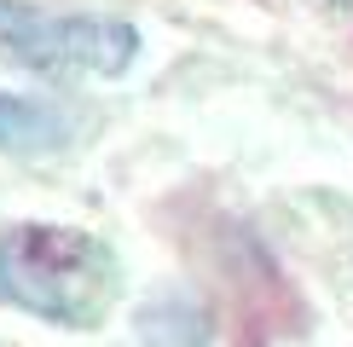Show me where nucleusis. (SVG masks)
<instances>
[{
    "instance_id": "1",
    "label": "nucleus",
    "mask_w": 353,
    "mask_h": 347,
    "mask_svg": "<svg viewBox=\"0 0 353 347\" xmlns=\"http://www.w3.org/2000/svg\"><path fill=\"white\" fill-rule=\"evenodd\" d=\"M122 301V255L87 226L0 220V307L58 330H99Z\"/></svg>"
},
{
    "instance_id": "2",
    "label": "nucleus",
    "mask_w": 353,
    "mask_h": 347,
    "mask_svg": "<svg viewBox=\"0 0 353 347\" xmlns=\"http://www.w3.org/2000/svg\"><path fill=\"white\" fill-rule=\"evenodd\" d=\"M0 52L41 76L116 81L139 58V29L116 12H52L35 0H0Z\"/></svg>"
},
{
    "instance_id": "3",
    "label": "nucleus",
    "mask_w": 353,
    "mask_h": 347,
    "mask_svg": "<svg viewBox=\"0 0 353 347\" xmlns=\"http://www.w3.org/2000/svg\"><path fill=\"white\" fill-rule=\"evenodd\" d=\"M76 139V116L52 98L0 93V156H47Z\"/></svg>"
},
{
    "instance_id": "4",
    "label": "nucleus",
    "mask_w": 353,
    "mask_h": 347,
    "mask_svg": "<svg viewBox=\"0 0 353 347\" xmlns=\"http://www.w3.org/2000/svg\"><path fill=\"white\" fill-rule=\"evenodd\" d=\"M134 336L139 347H209L214 318L197 295H151L134 313Z\"/></svg>"
}]
</instances>
